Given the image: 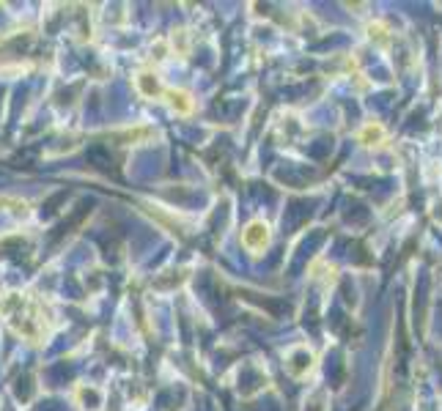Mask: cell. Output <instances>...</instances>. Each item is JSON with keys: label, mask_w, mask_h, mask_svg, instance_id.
<instances>
[{"label": "cell", "mask_w": 442, "mask_h": 411, "mask_svg": "<svg viewBox=\"0 0 442 411\" xmlns=\"http://www.w3.org/2000/svg\"><path fill=\"white\" fill-rule=\"evenodd\" d=\"M242 244L253 249V252H261L270 244V225L264 220H253L250 225L242 230Z\"/></svg>", "instance_id": "1"}, {"label": "cell", "mask_w": 442, "mask_h": 411, "mask_svg": "<svg viewBox=\"0 0 442 411\" xmlns=\"http://www.w3.org/2000/svg\"><path fill=\"white\" fill-rule=\"evenodd\" d=\"M385 140V129L379 123H365L360 132V143L363 145H379Z\"/></svg>", "instance_id": "2"}, {"label": "cell", "mask_w": 442, "mask_h": 411, "mask_svg": "<svg viewBox=\"0 0 442 411\" xmlns=\"http://www.w3.org/2000/svg\"><path fill=\"white\" fill-rule=\"evenodd\" d=\"M168 96H170L173 110H179V113H189V110H192V104L189 102H182V99H187V94H184V91H168Z\"/></svg>", "instance_id": "3"}]
</instances>
